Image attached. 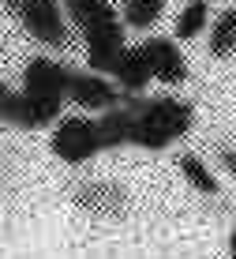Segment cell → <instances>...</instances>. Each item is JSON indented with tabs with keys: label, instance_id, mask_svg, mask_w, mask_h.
Wrapping results in <instances>:
<instances>
[{
	"label": "cell",
	"instance_id": "obj_2",
	"mask_svg": "<svg viewBox=\"0 0 236 259\" xmlns=\"http://www.w3.org/2000/svg\"><path fill=\"white\" fill-rule=\"evenodd\" d=\"M53 154L60 158L64 165H86L94 154H102L105 143H102V128H98V120L90 117H64L53 128V139H49Z\"/></svg>",
	"mask_w": 236,
	"mask_h": 259
},
{
	"label": "cell",
	"instance_id": "obj_11",
	"mask_svg": "<svg viewBox=\"0 0 236 259\" xmlns=\"http://www.w3.org/2000/svg\"><path fill=\"white\" fill-rule=\"evenodd\" d=\"M236 53V8H225L217 15V23L210 26V57L225 60Z\"/></svg>",
	"mask_w": 236,
	"mask_h": 259
},
{
	"label": "cell",
	"instance_id": "obj_7",
	"mask_svg": "<svg viewBox=\"0 0 236 259\" xmlns=\"http://www.w3.org/2000/svg\"><path fill=\"white\" fill-rule=\"evenodd\" d=\"M143 49H147L150 57V68H154V79L158 83H184L187 79V60L184 53H180L176 38H147L143 41Z\"/></svg>",
	"mask_w": 236,
	"mask_h": 259
},
{
	"label": "cell",
	"instance_id": "obj_13",
	"mask_svg": "<svg viewBox=\"0 0 236 259\" xmlns=\"http://www.w3.org/2000/svg\"><path fill=\"white\" fill-rule=\"evenodd\" d=\"M161 12H165V0H124L120 4L124 26H135V30H150L161 19Z\"/></svg>",
	"mask_w": 236,
	"mask_h": 259
},
{
	"label": "cell",
	"instance_id": "obj_18",
	"mask_svg": "<svg viewBox=\"0 0 236 259\" xmlns=\"http://www.w3.org/2000/svg\"><path fill=\"white\" fill-rule=\"evenodd\" d=\"M4 8L8 12H19V0H4Z\"/></svg>",
	"mask_w": 236,
	"mask_h": 259
},
{
	"label": "cell",
	"instance_id": "obj_1",
	"mask_svg": "<svg viewBox=\"0 0 236 259\" xmlns=\"http://www.w3.org/2000/svg\"><path fill=\"white\" fill-rule=\"evenodd\" d=\"M128 109L135 113V147L143 150H161L172 139L187 136L192 132V102L172 94H158V98H131Z\"/></svg>",
	"mask_w": 236,
	"mask_h": 259
},
{
	"label": "cell",
	"instance_id": "obj_4",
	"mask_svg": "<svg viewBox=\"0 0 236 259\" xmlns=\"http://www.w3.org/2000/svg\"><path fill=\"white\" fill-rule=\"evenodd\" d=\"M64 98H49V94H30V91H4V120L19 124V128H45L60 117Z\"/></svg>",
	"mask_w": 236,
	"mask_h": 259
},
{
	"label": "cell",
	"instance_id": "obj_5",
	"mask_svg": "<svg viewBox=\"0 0 236 259\" xmlns=\"http://www.w3.org/2000/svg\"><path fill=\"white\" fill-rule=\"evenodd\" d=\"M68 98L79 105V109L109 113V109H116V102H120V87L109 83V75H98V71H75Z\"/></svg>",
	"mask_w": 236,
	"mask_h": 259
},
{
	"label": "cell",
	"instance_id": "obj_17",
	"mask_svg": "<svg viewBox=\"0 0 236 259\" xmlns=\"http://www.w3.org/2000/svg\"><path fill=\"white\" fill-rule=\"evenodd\" d=\"M229 259H236V229L229 233Z\"/></svg>",
	"mask_w": 236,
	"mask_h": 259
},
{
	"label": "cell",
	"instance_id": "obj_16",
	"mask_svg": "<svg viewBox=\"0 0 236 259\" xmlns=\"http://www.w3.org/2000/svg\"><path fill=\"white\" fill-rule=\"evenodd\" d=\"M83 4H90V0H64V8H68V15H71V12H79V8H83Z\"/></svg>",
	"mask_w": 236,
	"mask_h": 259
},
{
	"label": "cell",
	"instance_id": "obj_3",
	"mask_svg": "<svg viewBox=\"0 0 236 259\" xmlns=\"http://www.w3.org/2000/svg\"><path fill=\"white\" fill-rule=\"evenodd\" d=\"M19 23L26 26L34 41L41 46H64L68 41V15L60 8V0H19Z\"/></svg>",
	"mask_w": 236,
	"mask_h": 259
},
{
	"label": "cell",
	"instance_id": "obj_15",
	"mask_svg": "<svg viewBox=\"0 0 236 259\" xmlns=\"http://www.w3.org/2000/svg\"><path fill=\"white\" fill-rule=\"evenodd\" d=\"M221 165L236 177V150H221Z\"/></svg>",
	"mask_w": 236,
	"mask_h": 259
},
{
	"label": "cell",
	"instance_id": "obj_8",
	"mask_svg": "<svg viewBox=\"0 0 236 259\" xmlns=\"http://www.w3.org/2000/svg\"><path fill=\"white\" fill-rule=\"evenodd\" d=\"M116 87H120L128 98H143V91H147V83L154 79V68H150V57L143 46H128L120 57V64H116L113 71Z\"/></svg>",
	"mask_w": 236,
	"mask_h": 259
},
{
	"label": "cell",
	"instance_id": "obj_9",
	"mask_svg": "<svg viewBox=\"0 0 236 259\" xmlns=\"http://www.w3.org/2000/svg\"><path fill=\"white\" fill-rule=\"evenodd\" d=\"M98 128H102V143H105V150H120V147H128V143L135 139V113L128 109V105H116V109H109L98 117Z\"/></svg>",
	"mask_w": 236,
	"mask_h": 259
},
{
	"label": "cell",
	"instance_id": "obj_12",
	"mask_svg": "<svg viewBox=\"0 0 236 259\" xmlns=\"http://www.w3.org/2000/svg\"><path fill=\"white\" fill-rule=\"evenodd\" d=\"M210 19V4L206 0H187L184 12L176 15V26H172V38L176 41H187V38H199V30Z\"/></svg>",
	"mask_w": 236,
	"mask_h": 259
},
{
	"label": "cell",
	"instance_id": "obj_10",
	"mask_svg": "<svg viewBox=\"0 0 236 259\" xmlns=\"http://www.w3.org/2000/svg\"><path fill=\"white\" fill-rule=\"evenodd\" d=\"M75 203L83 210H94V214H113V210H120L124 195L116 192L113 184H90V188H79L75 192Z\"/></svg>",
	"mask_w": 236,
	"mask_h": 259
},
{
	"label": "cell",
	"instance_id": "obj_6",
	"mask_svg": "<svg viewBox=\"0 0 236 259\" xmlns=\"http://www.w3.org/2000/svg\"><path fill=\"white\" fill-rule=\"evenodd\" d=\"M71 75L75 71L64 68L60 60L53 57H34L23 71V91L30 94H49V98H68L71 91Z\"/></svg>",
	"mask_w": 236,
	"mask_h": 259
},
{
	"label": "cell",
	"instance_id": "obj_14",
	"mask_svg": "<svg viewBox=\"0 0 236 259\" xmlns=\"http://www.w3.org/2000/svg\"><path fill=\"white\" fill-rule=\"evenodd\" d=\"M180 173H184L187 184H192V188H199L203 195H217V192H221L217 177L210 173V165H206L199 154H180Z\"/></svg>",
	"mask_w": 236,
	"mask_h": 259
}]
</instances>
